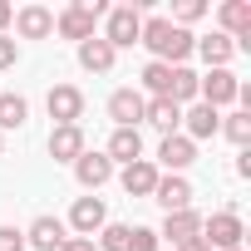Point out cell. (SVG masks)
I'll list each match as a JSON object with an SVG mask.
<instances>
[{
    "instance_id": "1",
    "label": "cell",
    "mask_w": 251,
    "mask_h": 251,
    "mask_svg": "<svg viewBox=\"0 0 251 251\" xmlns=\"http://www.w3.org/2000/svg\"><path fill=\"white\" fill-rule=\"evenodd\" d=\"M138 45H148L158 64H182V59L197 50V35H192V30H182V25H173L168 15H153V20H143Z\"/></svg>"
},
{
    "instance_id": "2",
    "label": "cell",
    "mask_w": 251,
    "mask_h": 251,
    "mask_svg": "<svg viewBox=\"0 0 251 251\" xmlns=\"http://www.w3.org/2000/svg\"><path fill=\"white\" fill-rule=\"evenodd\" d=\"M212 251H231V246H241V236H246V226H241V217L226 207V212H212V217H202V231H197Z\"/></svg>"
},
{
    "instance_id": "3",
    "label": "cell",
    "mask_w": 251,
    "mask_h": 251,
    "mask_svg": "<svg viewBox=\"0 0 251 251\" xmlns=\"http://www.w3.org/2000/svg\"><path fill=\"white\" fill-rule=\"evenodd\" d=\"M103 20H108V25H103V35H99V40H108L113 50L138 45V35H143V15H138V5H113Z\"/></svg>"
},
{
    "instance_id": "4",
    "label": "cell",
    "mask_w": 251,
    "mask_h": 251,
    "mask_svg": "<svg viewBox=\"0 0 251 251\" xmlns=\"http://www.w3.org/2000/svg\"><path fill=\"white\" fill-rule=\"evenodd\" d=\"M236 89H241V79H236L231 69H207V74H197V103H207V108H217V113L236 99Z\"/></svg>"
},
{
    "instance_id": "5",
    "label": "cell",
    "mask_w": 251,
    "mask_h": 251,
    "mask_svg": "<svg viewBox=\"0 0 251 251\" xmlns=\"http://www.w3.org/2000/svg\"><path fill=\"white\" fill-rule=\"evenodd\" d=\"M103 222H108V207H103V197H79L74 207H69V231L74 236H99L103 231Z\"/></svg>"
},
{
    "instance_id": "6",
    "label": "cell",
    "mask_w": 251,
    "mask_h": 251,
    "mask_svg": "<svg viewBox=\"0 0 251 251\" xmlns=\"http://www.w3.org/2000/svg\"><path fill=\"white\" fill-rule=\"evenodd\" d=\"M143 108H148V99H143L138 89H113V94H108L113 128H138V123H143Z\"/></svg>"
},
{
    "instance_id": "7",
    "label": "cell",
    "mask_w": 251,
    "mask_h": 251,
    "mask_svg": "<svg viewBox=\"0 0 251 251\" xmlns=\"http://www.w3.org/2000/svg\"><path fill=\"white\" fill-rule=\"evenodd\" d=\"M45 108H50V118H54V128H59V123H79V118H84V94H79L74 84H54L50 99H45Z\"/></svg>"
},
{
    "instance_id": "8",
    "label": "cell",
    "mask_w": 251,
    "mask_h": 251,
    "mask_svg": "<svg viewBox=\"0 0 251 251\" xmlns=\"http://www.w3.org/2000/svg\"><path fill=\"white\" fill-rule=\"evenodd\" d=\"M192 163H197V143H187L182 133H168V138L158 143V163H153V168H168V173L182 177Z\"/></svg>"
},
{
    "instance_id": "9",
    "label": "cell",
    "mask_w": 251,
    "mask_h": 251,
    "mask_svg": "<svg viewBox=\"0 0 251 251\" xmlns=\"http://www.w3.org/2000/svg\"><path fill=\"white\" fill-rule=\"evenodd\" d=\"M153 202H158L163 212H187V207H192V182H187V177H177V173H168V177H158Z\"/></svg>"
},
{
    "instance_id": "10",
    "label": "cell",
    "mask_w": 251,
    "mask_h": 251,
    "mask_svg": "<svg viewBox=\"0 0 251 251\" xmlns=\"http://www.w3.org/2000/svg\"><path fill=\"white\" fill-rule=\"evenodd\" d=\"M64 241H69V226L59 217H35L25 231V246H35V251H59Z\"/></svg>"
},
{
    "instance_id": "11",
    "label": "cell",
    "mask_w": 251,
    "mask_h": 251,
    "mask_svg": "<svg viewBox=\"0 0 251 251\" xmlns=\"http://www.w3.org/2000/svg\"><path fill=\"white\" fill-rule=\"evenodd\" d=\"M54 30L64 35V40H74V45H84V40H94V15L79 5V0H74V5H64L59 15H54Z\"/></svg>"
},
{
    "instance_id": "12",
    "label": "cell",
    "mask_w": 251,
    "mask_h": 251,
    "mask_svg": "<svg viewBox=\"0 0 251 251\" xmlns=\"http://www.w3.org/2000/svg\"><path fill=\"white\" fill-rule=\"evenodd\" d=\"M182 128H187V133H182L187 143H197V138H217V133H222V113L207 108V103H192V108L182 113Z\"/></svg>"
},
{
    "instance_id": "13",
    "label": "cell",
    "mask_w": 251,
    "mask_h": 251,
    "mask_svg": "<svg viewBox=\"0 0 251 251\" xmlns=\"http://www.w3.org/2000/svg\"><path fill=\"white\" fill-rule=\"evenodd\" d=\"M84 153V128L79 123H59V128H50V158L54 163H74Z\"/></svg>"
},
{
    "instance_id": "14",
    "label": "cell",
    "mask_w": 251,
    "mask_h": 251,
    "mask_svg": "<svg viewBox=\"0 0 251 251\" xmlns=\"http://www.w3.org/2000/svg\"><path fill=\"white\" fill-rule=\"evenodd\" d=\"M74 177H79V182H84L89 192H99V187H103V182L113 177V163H108L103 153H89V148H84V153L74 158Z\"/></svg>"
},
{
    "instance_id": "15",
    "label": "cell",
    "mask_w": 251,
    "mask_h": 251,
    "mask_svg": "<svg viewBox=\"0 0 251 251\" xmlns=\"http://www.w3.org/2000/svg\"><path fill=\"white\" fill-rule=\"evenodd\" d=\"M202 231V212H168L163 217V231H158V241H173V246H182V241H192Z\"/></svg>"
},
{
    "instance_id": "16",
    "label": "cell",
    "mask_w": 251,
    "mask_h": 251,
    "mask_svg": "<svg viewBox=\"0 0 251 251\" xmlns=\"http://www.w3.org/2000/svg\"><path fill=\"white\" fill-rule=\"evenodd\" d=\"M103 158H108V163H123V168L138 163V158H143V133H138V128H113Z\"/></svg>"
},
{
    "instance_id": "17",
    "label": "cell",
    "mask_w": 251,
    "mask_h": 251,
    "mask_svg": "<svg viewBox=\"0 0 251 251\" xmlns=\"http://www.w3.org/2000/svg\"><path fill=\"white\" fill-rule=\"evenodd\" d=\"M158 177H163V173H158L148 158H138V163H128V168H123V177H118V182H123V192H128V197H153Z\"/></svg>"
},
{
    "instance_id": "18",
    "label": "cell",
    "mask_w": 251,
    "mask_h": 251,
    "mask_svg": "<svg viewBox=\"0 0 251 251\" xmlns=\"http://www.w3.org/2000/svg\"><path fill=\"white\" fill-rule=\"evenodd\" d=\"M15 30H20L25 40H50V35H54V10L25 5V10H15Z\"/></svg>"
},
{
    "instance_id": "19",
    "label": "cell",
    "mask_w": 251,
    "mask_h": 251,
    "mask_svg": "<svg viewBox=\"0 0 251 251\" xmlns=\"http://www.w3.org/2000/svg\"><path fill=\"white\" fill-rule=\"evenodd\" d=\"M143 123H153V128L168 138V133H177V128H182V108H177L173 99H148V108H143Z\"/></svg>"
},
{
    "instance_id": "20",
    "label": "cell",
    "mask_w": 251,
    "mask_h": 251,
    "mask_svg": "<svg viewBox=\"0 0 251 251\" xmlns=\"http://www.w3.org/2000/svg\"><path fill=\"white\" fill-rule=\"evenodd\" d=\"M217 15H222V35L226 40H246L251 35V0H226Z\"/></svg>"
},
{
    "instance_id": "21",
    "label": "cell",
    "mask_w": 251,
    "mask_h": 251,
    "mask_svg": "<svg viewBox=\"0 0 251 251\" xmlns=\"http://www.w3.org/2000/svg\"><path fill=\"white\" fill-rule=\"evenodd\" d=\"M113 59H118V50H113L108 40H99V35L79 45V64H84L89 74H108V69H113Z\"/></svg>"
},
{
    "instance_id": "22",
    "label": "cell",
    "mask_w": 251,
    "mask_h": 251,
    "mask_svg": "<svg viewBox=\"0 0 251 251\" xmlns=\"http://www.w3.org/2000/svg\"><path fill=\"white\" fill-rule=\"evenodd\" d=\"M197 54L207 59V69H226V64H231V54H236V40H226V35L217 30V35L197 40Z\"/></svg>"
},
{
    "instance_id": "23",
    "label": "cell",
    "mask_w": 251,
    "mask_h": 251,
    "mask_svg": "<svg viewBox=\"0 0 251 251\" xmlns=\"http://www.w3.org/2000/svg\"><path fill=\"white\" fill-rule=\"evenodd\" d=\"M168 99L182 108V103H197V74L187 64H173V84H168Z\"/></svg>"
},
{
    "instance_id": "24",
    "label": "cell",
    "mask_w": 251,
    "mask_h": 251,
    "mask_svg": "<svg viewBox=\"0 0 251 251\" xmlns=\"http://www.w3.org/2000/svg\"><path fill=\"white\" fill-rule=\"evenodd\" d=\"M25 118H30L25 94H0V128H25Z\"/></svg>"
},
{
    "instance_id": "25",
    "label": "cell",
    "mask_w": 251,
    "mask_h": 251,
    "mask_svg": "<svg viewBox=\"0 0 251 251\" xmlns=\"http://www.w3.org/2000/svg\"><path fill=\"white\" fill-rule=\"evenodd\" d=\"M168 84H173V64L148 59V64H143V89H148L153 99H168Z\"/></svg>"
},
{
    "instance_id": "26",
    "label": "cell",
    "mask_w": 251,
    "mask_h": 251,
    "mask_svg": "<svg viewBox=\"0 0 251 251\" xmlns=\"http://www.w3.org/2000/svg\"><path fill=\"white\" fill-rule=\"evenodd\" d=\"M222 133H226L236 148H246V143H251V113H246V108H241V113H226V118H222Z\"/></svg>"
},
{
    "instance_id": "27",
    "label": "cell",
    "mask_w": 251,
    "mask_h": 251,
    "mask_svg": "<svg viewBox=\"0 0 251 251\" xmlns=\"http://www.w3.org/2000/svg\"><path fill=\"white\" fill-rule=\"evenodd\" d=\"M128 231L133 226H123V222H103V231H99V251H128Z\"/></svg>"
},
{
    "instance_id": "28",
    "label": "cell",
    "mask_w": 251,
    "mask_h": 251,
    "mask_svg": "<svg viewBox=\"0 0 251 251\" xmlns=\"http://www.w3.org/2000/svg\"><path fill=\"white\" fill-rule=\"evenodd\" d=\"M207 15V0H177V5H173V25H192V20H202Z\"/></svg>"
},
{
    "instance_id": "29",
    "label": "cell",
    "mask_w": 251,
    "mask_h": 251,
    "mask_svg": "<svg viewBox=\"0 0 251 251\" xmlns=\"http://www.w3.org/2000/svg\"><path fill=\"white\" fill-rule=\"evenodd\" d=\"M128 251H158V231L153 226H133L128 231Z\"/></svg>"
},
{
    "instance_id": "30",
    "label": "cell",
    "mask_w": 251,
    "mask_h": 251,
    "mask_svg": "<svg viewBox=\"0 0 251 251\" xmlns=\"http://www.w3.org/2000/svg\"><path fill=\"white\" fill-rule=\"evenodd\" d=\"M0 251H25V231L20 226H0Z\"/></svg>"
},
{
    "instance_id": "31",
    "label": "cell",
    "mask_w": 251,
    "mask_h": 251,
    "mask_svg": "<svg viewBox=\"0 0 251 251\" xmlns=\"http://www.w3.org/2000/svg\"><path fill=\"white\" fill-rule=\"evenodd\" d=\"M15 59H20V45L10 35H0V69H15Z\"/></svg>"
},
{
    "instance_id": "32",
    "label": "cell",
    "mask_w": 251,
    "mask_h": 251,
    "mask_svg": "<svg viewBox=\"0 0 251 251\" xmlns=\"http://www.w3.org/2000/svg\"><path fill=\"white\" fill-rule=\"evenodd\" d=\"M59 251H99V246H94V236H69Z\"/></svg>"
},
{
    "instance_id": "33",
    "label": "cell",
    "mask_w": 251,
    "mask_h": 251,
    "mask_svg": "<svg viewBox=\"0 0 251 251\" xmlns=\"http://www.w3.org/2000/svg\"><path fill=\"white\" fill-rule=\"evenodd\" d=\"M10 20H15V5H10V0H0V35H5Z\"/></svg>"
},
{
    "instance_id": "34",
    "label": "cell",
    "mask_w": 251,
    "mask_h": 251,
    "mask_svg": "<svg viewBox=\"0 0 251 251\" xmlns=\"http://www.w3.org/2000/svg\"><path fill=\"white\" fill-rule=\"evenodd\" d=\"M173 251H212V246H207L202 236H192V241H182V246H173Z\"/></svg>"
},
{
    "instance_id": "35",
    "label": "cell",
    "mask_w": 251,
    "mask_h": 251,
    "mask_svg": "<svg viewBox=\"0 0 251 251\" xmlns=\"http://www.w3.org/2000/svg\"><path fill=\"white\" fill-rule=\"evenodd\" d=\"M231 251H246V246H231Z\"/></svg>"
},
{
    "instance_id": "36",
    "label": "cell",
    "mask_w": 251,
    "mask_h": 251,
    "mask_svg": "<svg viewBox=\"0 0 251 251\" xmlns=\"http://www.w3.org/2000/svg\"><path fill=\"white\" fill-rule=\"evenodd\" d=\"M0 148H5V143H0Z\"/></svg>"
}]
</instances>
